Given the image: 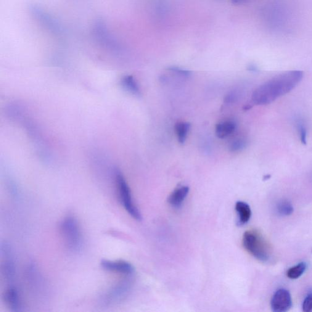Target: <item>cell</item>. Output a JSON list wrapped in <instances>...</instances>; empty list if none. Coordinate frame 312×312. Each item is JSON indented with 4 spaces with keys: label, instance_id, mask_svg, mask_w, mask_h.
<instances>
[{
    "label": "cell",
    "instance_id": "6da1fadb",
    "mask_svg": "<svg viewBox=\"0 0 312 312\" xmlns=\"http://www.w3.org/2000/svg\"><path fill=\"white\" fill-rule=\"evenodd\" d=\"M303 77V72L295 70L277 76L259 87L252 95L254 103L258 105L269 104L277 98L282 96L294 89Z\"/></svg>",
    "mask_w": 312,
    "mask_h": 312
},
{
    "label": "cell",
    "instance_id": "7a4b0ae2",
    "mask_svg": "<svg viewBox=\"0 0 312 312\" xmlns=\"http://www.w3.org/2000/svg\"><path fill=\"white\" fill-rule=\"evenodd\" d=\"M243 245L248 253L262 262H268L272 258L270 246L259 232L250 230L245 232Z\"/></svg>",
    "mask_w": 312,
    "mask_h": 312
},
{
    "label": "cell",
    "instance_id": "3957f363",
    "mask_svg": "<svg viewBox=\"0 0 312 312\" xmlns=\"http://www.w3.org/2000/svg\"><path fill=\"white\" fill-rule=\"evenodd\" d=\"M60 232L67 248L72 251H78L83 245V235L77 219L67 216L60 223Z\"/></svg>",
    "mask_w": 312,
    "mask_h": 312
},
{
    "label": "cell",
    "instance_id": "277c9868",
    "mask_svg": "<svg viewBox=\"0 0 312 312\" xmlns=\"http://www.w3.org/2000/svg\"><path fill=\"white\" fill-rule=\"evenodd\" d=\"M115 181L121 205L132 217L136 220H141L142 215L133 202L130 188L120 171L115 172Z\"/></svg>",
    "mask_w": 312,
    "mask_h": 312
},
{
    "label": "cell",
    "instance_id": "5b68a950",
    "mask_svg": "<svg viewBox=\"0 0 312 312\" xmlns=\"http://www.w3.org/2000/svg\"><path fill=\"white\" fill-rule=\"evenodd\" d=\"M292 300L290 293L286 289H281L274 293L271 301L272 311L275 312H285L292 308Z\"/></svg>",
    "mask_w": 312,
    "mask_h": 312
},
{
    "label": "cell",
    "instance_id": "8992f818",
    "mask_svg": "<svg viewBox=\"0 0 312 312\" xmlns=\"http://www.w3.org/2000/svg\"><path fill=\"white\" fill-rule=\"evenodd\" d=\"M100 264L103 269L109 271L125 275H131L134 272V266L130 263L124 260H103Z\"/></svg>",
    "mask_w": 312,
    "mask_h": 312
},
{
    "label": "cell",
    "instance_id": "52a82bcc",
    "mask_svg": "<svg viewBox=\"0 0 312 312\" xmlns=\"http://www.w3.org/2000/svg\"><path fill=\"white\" fill-rule=\"evenodd\" d=\"M189 192V188L187 186H181L176 188L171 193L168 198V203L174 208H179L184 202Z\"/></svg>",
    "mask_w": 312,
    "mask_h": 312
},
{
    "label": "cell",
    "instance_id": "ba28073f",
    "mask_svg": "<svg viewBox=\"0 0 312 312\" xmlns=\"http://www.w3.org/2000/svg\"><path fill=\"white\" fill-rule=\"evenodd\" d=\"M5 301L12 311H20V297L17 289L14 286H10L5 292Z\"/></svg>",
    "mask_w": 312,
    "mask_h": 312
},
{
    "label": "cell",
    "instance_id": "9c48e42d",
    "mask_svg": "<svg viewBox=\"0 0 312 312\" xmlns=\"http://www.w3.org/2000/svg\"><path fill=\"white\" fill-rule=\"evenodd\" d=\"M236 129V124L232 121H225L217 124L215 126V134L219 139H224L231 136Z\"/></svg>",
    "mask_w": 312,
    "mask_h": 312
},
{
    "label": "cell",
    "instance_id": "30bf717a",
    "mask_svg": "<svg viewBox=\"0 0 312 312\" xmlns=\"http://www.w3.org/2000/svg\"><path fill=\"white\" fill-rule=\"evenodd\" d=\"M235 210L239 216L238 223L239 225H244L250 221L252 212H251L250 206L247 203L238 202L235 205Z\"/></svg>",
    "mask_w": 312,
    "mask_h": 312
},
{
    "label": "cell",
    "instance_id": "8fae6325",
    "mask_svg": "<svg viewBox=\"0 0 312 312\" xmlns=\"http://www.w3.org/2000/svg\"><path fill=\"white\" fill-rule=\"evenodd\" d=\"M122 85L126 91L136 96H141V91L138 83L133 76H126L122 79Z\"/></svg>",
    "mask_w": 312,
    "mask_h": 312
},
{
    "label": "cell",
    "instance_id": "7c38bea8",
    "mask_svg": "<svg viewBox=\"0 0 312 312\" xmlns=\"http://www.w3.org/2000/svg\"><path fill=\"white\" fill-rule=\"evenodd\" d=\"M190 129V124L187 122H179L175 126V132L180 144H183L186 141Z\"/></svg>",
    "mask_w": 312,
    "mask_h": 312
},
{
    "label": "cell",
    "instance_id": "4fadbf2b",
    "mask_svg": "<svg viewBox=\"0 0 312 312\" xmlns=\"http://www.w3.org/2000/svg\"><path fill=\"white\" fill-rule=\"evenodd\" d=\"M307 268L305 262H301L288 269L287 276L290 279H297L305 273Z\"/></svg>",
    "mask_w": 312,
    "mask_h": 312
},
{
    "label": "cell",
    "instance_id": "5bb4252c",
    "mask_svg": "<svg viewBox=\"0 0 312 312\" xmlns=\"http://www.w3.org/2000/svg\"><path fill=\"white\" fill-rule=\"evenodd\" d=\"M129 287L130 285L128 282H123V284L118 285L117 287L113 289L112 292L110 293V298L117 300V299L123 298L128 293Z\"/></svg>",
    "mask_w": 312,
    "mask_h": 312
},
{
    "label": "cell",
    "instance_id": "9a60e30c",
    "mask_svg": "<svg viewBox=\"0 0 312 312\" xmlns=\"http://www.w3.org/2000/svg\"><path fill=\"white\" fill-rule=\"evenodd\" d=\"M2 272H3L5 278L8 281H12L14 279L15 266L14 263L10 259L4 261L2 265Z\"/></svg>",
    "mask_w": 312,
    "mask_h": 312
},
{
    "label": "cell",
    "instance_id": "2e32d148",
    "mask_svg": "<svg viewBox=\"0 0 312 312\" xmlns=\"http://www.w3.org/2000/svg\"><path fill=\"white\" fill-rule=\"evenodd\" d=\"M277 213L282 216H289L292 215L294 210L292 204L287 201H283L277 206Z\"/></svg>",
    "mask_w": 312,
    "mask_h": 312
},
{
    "label": "cell",
    "instance_id": "e0dca14e",
    "mask_svg": "<svg viewBox=\"0 0 312 312\" xmlns=\"http://www.w3.org/2000/svg\"><path fill=\"white\" fill-rule=\"evenodd\" d=\"M247 143L242 139H237L230 145L229 149L232 152H237L244 149Z\"/></svg>",
    "mask_w": 312,
    "mask_h": 312
},
{
    "label": "cell",
    "instance_id": "ac0fdd59",
    "mask_svg": "<svg viewBox=\"0 0 312 312\" xmlns=\"http://www.w3.org/2000/svg\"><path fill=\"white\" fill-rule=\"evenodd\" d=\"M168 70L171 71V72H173L176 75L182 76V77H189L190 75H191V71L183 69V68L174 67V66H172V67H169L168 68Z\"/></svg>",
    "mask_w": 312,
    "mask_h": 312
},
{
    "label": "cell",
    "instance_id": "d6986e66",
    "mask_svg": "<svg viewBox=\"0 0 312 312\" xmlns=\"http://www.w3.org/2000/svg\"><path fill=\"white\" fill-rule=\"evenodd\" d=\"M303 311L305 312H312V292L309 293L304 301Z\"/></svg>",
    "mask_w": 312,
    "mask_h": 312
},
{
    "label": "cell",
    "instance_id": "ffe728a7",
    "mask_svg": "<svg viewBox=\"0 0 312 312\" xmlns=\"http://www.w3.org/2000/svg\"><path fill=\"white\" fill-rule=\"evenodd\" d=\"M299 132H300V137L301 143L304 145L307 144V129L306 126L304 125L302 122L299 123L298 124Z\"/></svg>",
    "mask_w": 312,
    "mask_h": 312
},
{
    "label": "cell",
    "instance_id": "44dd1931",
    "mask_svg": "<svg viewBox=\"0 0 312 312\" xmlns=\"http://www.w3.org/2000/svg\"><path fill=\"white\" fill-rule=\"evenodd\" d=\"M235 97H236V95H235L234 93L229 94V95H226L224 101L227 103H232L234 101Z\"/></svg>",
    "mask_w": 312,
    "mask_h": 312
},
{
    "label": "cell",
    "instance_id": "7402d4cb",
    "mask_svg": "<svg viewBox=\"0 0 312 312\" xmlns=\"http://www.w3.org/2000/svg\"><path fill=\"white\" fill-rule=\"evenodd\" d=\"M248 1V0H232V2L236 4L244 3V2H246Z\"/></svg>",
    "mask_w": 312,
    "mask_h": 312
},
{
    "label": "cell",
    "instance_id": "603a6c76",
    "mask_svg": "<svg viewBox=\"0 0 312 312\" xmlns=\"http://www.w3.org/2000/svg\"><path fill=\"white\" fill-rule=\"evenodd\" d=\"M250 70L251 71H256L257 70V68H256L255 67V66L254 65H251L250 66Z\"/></svg>",
    "mask_w": 312,
    "mask_h": 312
}]
</instances>
